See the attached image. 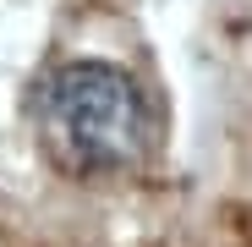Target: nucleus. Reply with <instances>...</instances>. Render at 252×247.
<instances>
[{
	"mask_svg": "<svg viewBox=\"0 0 252 247\" xmlns=\"http://www.w3.org/2000/svg\"><path fill=\"white\" fill-rule=\"evenodd\" d=\"M38 138L71 176H121L148 159L154 121L143 88L126 71L71 61L38 88Z\"/></svg>",
	"mask_w": 252,
	"mask_h": 247,
	"instance_id": "obj_1",
	"label": "nucleus"
}]
</instances>
